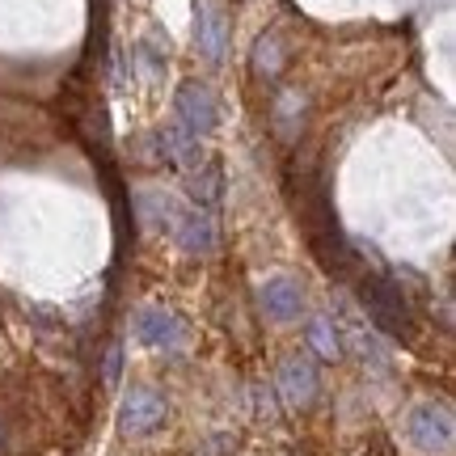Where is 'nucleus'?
<instances>
[{
	"label": "nucleus",
	"mask_w": 456,
	"mask_h": 456,
	"mask_svg": "<svg viewBox=\"0 0 456 456\" xmlns=\"http://www.w3.org/2000/svg\"><path fill=\"white\" fill-rule=\"evenodd\" d=\"M359 300H363L368 317L376 322V330H385L389 338H402V342L414 338V313H410V300L389 275H368L363 279V283H359Z\"/></svg>",
	"instance_id": "obj_1"
},
{
	"label": "nucleus",
	"mask_w": 456,
	"mask_h": 456,
	"mask_svg": "<svg viewBox=\"0 0 456 456\" xmlns=\"http://www.w3.org/2000/svg\"><path fill=\"white\" fill-rule=\"evenodd\" d=\"M410 440L419 444L423 452H448V444H452V414L436 402H427L410 414Z\"/></svg>",
	"instance_id": "obj_2"
},
{
	"label": "nucleus",
	"mask_w": 456,
	"mask_h": 456,
	"mask_svg": "<svg viewBox=\"0 0 456 456\" xmlns=\"http://www.w3.org/2000/svg\"><path fill=\"white\" fill-rule=\"evenodd\" d=\"M178 123L186 135H208V131L220 123V110H216L212 89L203 85H182L178 94Z\"/></svg>",
	"instance_id": "obj_3"
},
{
	"label": "nucleus",
	"mask_w": 456,
	"mask_h": 456,
	"mask_svg": "<svg viewBox=\"0 0 456 456\" xmlns=\"http://www.w3.org/2000/svg\"><path fill=\"white\" fill-rule=\"evenodd\" d=\"M165 414H169V406H165L161 393L152 389H131L127 402H123V431L127 436H148V431H157V427L165 423Z\"/></svg>",
	"instance_id": "obj_4"
},
{
	"label": "nucleus",
	"mask_w": 456,
	"mask_h": 456,
	"mask_svg": "<svg viewBox=\"0 0 456 456\" xmlns=\"http://www.w3.org/2000/svg\"><path fill=\"white\" fill-rule=\"evenodd\" d=\"M135 334H140V342H148V346H165V351H178L182 342H186V326H182L169 309H140V317H135Z\"/></svg>",
	"instance_id": "obj_5"
},
{
	"label": "nucleus",
	"mask_w": 456,
	"mask_h": 456,
	"mask_svg": "<svg viewBox=\"0 0 456 456\" xmlns=\"http://www.w3.org/2000/svg\"><path fill=\"white\" fill-rule=\"evenodd\" d=\"M262 313H266L271 322H296V317L305 313V288L288 275L271 279V283L262 288Z\"/></svg>",
	"instance_id": "obj_6"
},
{
	"label": "nucleus",
	"mask_w": 456,
	"mask_h": 456,
	"mask_svg": "<svg viewBox=\"0 0 456 456\" xmlns=\"http://www.w3.org/2000/svg\"><path fill=\"white\" fill-rule=\"evenodd\" d=\"M174 232H178V241L186 254H212L216 249V224L208 212H186L174 220Z\"/></svg>",
	"instance_id": "obj_7"
},
{
	"label": "nucleus",
	"mask_w": 456,
	"mask_h": 456,
	"mask_svg": "<svg viewBox=\"0 0 456 456\" xmlns=\"http://www.w3.org/2000/svg\"><path fill=\"white\" fill-rule=\"evenodd\" d=\"M279 385L288 393V402H296V406H309L313 397H317V372H313V363H305V359H288Z\"/></svg>",
	"instance_id": "obj_8"
},
{
	"label": "nucleus",
	"mask_w": 456,
	"mask_h": 456,
	"mask_svg": "<svg viewBox=\"0 0 456 456\" xmlns=\"http://www.w3.org/2000/svg\"><path fill=\"white\" fill-rule=\"evenodd\" d=\"M195 43L208 60H220L224 55V17L216 13L212 4L199 13V26H195Z\"/></svg>",
	"instance_id": "obj_9"
},
{
	"label": "nucleus",
	"mask_w": 456,
	"mask_h": 456,
	"mask_svg": "<svg viewBox=\"0 0 456 456\" xmlns=\"http://www.w3.org/2000/svg\"><path fill=\"white\" fill-rule=\"evenodd\" d=\"M309 342H313V351H317V355H326V359H334L342 351V346H338V330L330 326L326 317H317V322L309 326Z\"/></svg>",
	"instance_id": "obj_10"
},
{
	"label": "nucleus",
	"mask_w": 456,
	"mask_h": 456,
	"mask_svg": "<svg viewBox=\"0 0 456 456\" xmlns=\"http://www.w3.org/2000/svg\"><path fill=\"white\" fill-rule=\"evenodd\" d=\"M254 60H258V72H262V77H275L279 68H283V60H279V38H275V34L258 38V51H254Z\"/></svg>",
	"instance_id": "obj_11"
}]
</instances>
